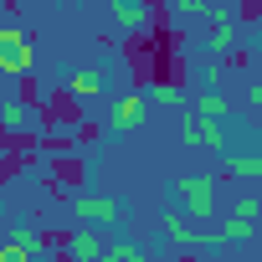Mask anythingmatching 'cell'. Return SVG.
Returning <instances> with one entry per match:
<instances>
[{
    "label": "cell",
    "mask_w": 262,
    "mask_h": 262,
    "mask_svg": "<svg viewBox=\"0 0 262 262\" xmlns=\"http://www.w3.org/2000/svg\"><path fill=\"white\" fill-rule=\"evenodd\" d=\"M11 242H21L26 252H36V257H41V231H36V226H16V231H11Z\"/></svg>",
    "instance_id": "cell-17"
},
{
    "label": "cell",
    "mask_w": 262,
    "mask_h": 262,
    "mask_svg": "<svg viewBox=\"0 0 262 262\" xmlns=\"http://www.w3.org/2000/svg\"><path fill=\"white\" fill-rule=\"evenodd\" d=\"M98 252H103L98 226H77V231L67 236V257H72V262H98Z\"/></svg>",
    "instance_id": "cell-8"
},
{
    "label": "cell",
    "mask_w": 262,
    "mask_h": 262,
    "mask_svg": "<svg viewBox=\"0 0 262 262\" xmlns=\"http://www.w3.org/2000/svg\"><path fill=\"white\" fill-rule=\"evenodd\" d=\"M252 221H257V195H242L236 211H231V221H226V231H221V242H247Z\"/></svg>",
    "instance_id": "cell-5"
},
{
    "label": "cell",
    "mask_w": 262,
    "mask_h": 262,
    "mask_svg": "<svg viewBox=\"0 0 262 262\" xmlns=\"http://www.w3.org/2000/svg\"><path fill=\"white\" fill-rule=\"evenodd\" d=\"M6 82H11V77H6V72H0V93H6Z\"/></svg>",
    "instance_id": "cell-20"
},
{
    "label": "cell",
    "mask_w": 262,
    "mask_h": 262,
    "mask_svg": "<svg viewBox=\"0 0 262 262\" xmlns=\"http://www.w3.org/2000/svg\"><path fill=\"white\" fill-rule=\"evenodd\" d=\"M0 262H36V252H26L21 242H6L0 247Z\"/></svg>",
    "instance_id": "cell-18"
},
{
    "label": "cell",
    "mask_w": 262,
    "mask_h": 262,
    "mask_svg": "<svg viewBox=\"0 0 262 262\" xmlns=\"http://www.w3.org/2000/svg\"><path fill=\"white\" fill-rule=\"evenodd\" d=\"M98 262H144V252H139V242H103Z\"/></svg>",
    "instance_id": "cell-12"
},
{
    "label": "cell",
    "mask_w": 262,
    "mask_h": 262,
    "mask_svg": "<svg viewBox=\"0 0 262 262\" xmlns=\"http://www.w3.org/2000/svg\"><path fill=\"white\" fill-rule=\"evenodd\" d=\"M41 118H36V108L31 103H0V128L6 134H31Z\"/></svg>",
    "instance_id": "cell-7"
},
{
    "label": "cell",
    "mask_w": 262,
    "mask_h": 262,
    "mask_svg": "<svg viewBox=\"0 0 262 262\" xmlns=\"http://www.w3.org/2000/svg\"><path fill=\"white\" fill-rule=\"evenodd\" d=\"M144 103H155V108H175V103H180V88H175V82H155Z\"/></svg>",
    "instance_id": "cell-16"
},
{
    "label": "cell",
    "mask_w": 262,
    "mask_h": 262,
    "mask_svg": "<svg viewBox=\"0 0 262 262\" xmlns=\"http://www.w3.org/2000/svg\"><path fill=\"white\" fill-rule=\"evenodd\" d=\"M170 6H175L180 16H201V11H206V0H170Z\"/></svg>",
    "instance_id": "cell-19"
},
{
    "label": "cell",
    "mask_w": 262,
    "mask_h": 262,
    "mask_svg": "<svg viewBox=\"0 0 262 262\" xmlns=\"http://www.w3.org/2000/svg\"><path fill=\"white\" fill-rule=\"evenodd\" d=\"M236 47V11L226 6V11H216V26H211V52L216 57H226Z\"/></svg>",
    "instance_id": "cell-10"
},
{
    "label": "cell",
    "mask_w": 262,
    "mask_h": 262,
    "mask_svg": "<svg viewBox=\"0 0 262 262\" xmlns=\"http://www.w3.org/2000/svg\"><path fill=\"white\" fill-rule=\"evenodd\" d=\"M72 211H77L88 226H93V221H98V226H113V221L123 216V206H118V201H108V195H77V201H72Z\"/></svg>",
    "instance_id": "cell-3"
},
{
    "label": "cell",
    "mask_w": 262,
    "mask_h": 262,
    "mask_svg": "<svg viewBox=\"0 0 262 262\" xmlns=\"http://www.w3.org/2000/svg\"><path fill=\"white\" fill-rule=\"evenodd\" d=\"M175 201H180V211L190 221H206L216 211V180L211 175H180L175 180Z\"/></svg>",
    "instance_id": "cell-1"
},
{
    "label": "cell",
    "mask_w": 262,
    "mask_h": 262,
    "mask_svg": "<svg viewBox=\"0 0 262 262\" xmlns=\"http://www.w3.org/2000/svg\"><path fill=\"white\" fill-rule=\"evenodd\" d=\"M226 175H242V180H257V175H262V160H257V155H231V160H226Z\"/></svg>",
    "instance_id": "cell-14"
},
{
    "label": "cell",
    "mask_w": 262,
    "mask_h": 262,
    "mask_svg": "<svg viewBox=\"0 0 262 262\" xmlns=\"http://www.w3.org/2000/svg\"><path fill=\"white\" fill-rule=\"evenodd\" d=\"M31 62H36L31 36H26V31H16V26H0V72H6V77H26V72H31Z\"/></svg>",
    "instance_id": "cell-2"
},
{
    "label": "cell",
    "mask_w": 262,
    "mask_h": 262,
    "mask_svg": "<svg viewBox=\"0 0 262 262\" xmlns=\"http://www.w3.org/2000/svg\"><path fill=\"white\" fill-rule=\"evenodd\" d=\"M180 139H185V144H206V149H221V123H216V118H201V113H190V118L180 123Z\"/></svg>",
    "instance_id": "cell-4"
},
{
    "label": "cell",
    "mask_w": 262,
    "mask_h": 262,
    "mask_svg": "<svg viewBox=\"0 0 262 262\" xmlns=\"http://www.w3.org/2000/svg\"><path fill=\"white\" fill-rule=\"evenodd\" d=\"M108 6H113V21L123 31H149V6L144 0H108Z\"/></svg>",
    "instance_id": "cell-9"
},
{
    "label": "cell",
    "mask_w": 262,
    "mask_h": 262,
    "mask_svg": "<svg viewBox=\"0 0 262 262\" xmlns=\"http://www.w3.org/2000/svg\"><path fill=\"white\" fill-rule=\"evenodd\" d=\"M165 242H175V247H195L201 236L190 231V221H185V216H165Z\"/></svg>",
    "instance_id": "cell-13"
},
{
    "label": "cell",
    "mask_w": 262,
    "mask_h": 262,
    "mask_svg": "<svg viewBox=\"0 0 262 262\" xmlns=\"http://www.w3.org/2000/svg\"><path fill=\"white\" fill-rule=\"evenodd\" d=\"M67 88H72L77 98H98V93H103V77H93V72H72Z\"/></svg>",
    "instance_id": "cell-15"
},
{
    "label": "cell",
    "mask_w": 262,
    "mask_h": 262,
    "mask_svg": "<svg viewBox=\"0 0 262 262\" xmlns=\"http://www.w3.org/2000/svg\"><path fill=\"white\" fill-rule=\"evenodd\" d=\"M195 113H201V118H216V123H226V113H231V98L211 88V93H201V98H195Z\"/></svg>",
    "instance_id": "cell-11"
},
{
    "label": "cell",
    "mask_w": 262,
    "mask_h": 262,
    "mask_svg": "<svg viewBox=\"0 0 262 262\" xmlns=\"http://www.w3.org/2000/svg\"><path fill=\"white\" fill-rule=\"evenodd\" d=\"M144 118H149V103H144V93H128V98H118V108H113V128H118V134L139 128Z\"/></svg>",
    "instance_id": "cell-6"
}]
</instances>
